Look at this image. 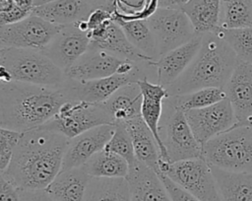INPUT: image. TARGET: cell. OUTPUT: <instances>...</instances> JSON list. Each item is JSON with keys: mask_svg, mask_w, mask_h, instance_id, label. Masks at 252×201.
<instances>
[{"mask_svg": "<svg viewBox=\"0 0 252 201\" xmlns=\"http://www.w3.org/2000/svg\"><path fill=\"white\" fill-rule=\"evenodd\" d=\"M70 139L38 127L23 133L8 168L0 172L21 191L45 190L62 168Z\"/></svg>", "mask_w": 252, "mask_h": 201, "instance_id": "cell-1", "label": "cell"}, {"mask_svg": "<svg viewBox=\"0 0 252 201\" xmlns=\"http://www.w3.org/2000/svg\"><path fill=\"white\" fill-rule=\"evenodd\" d=\"M68 100L62 87L0 81V127L22 133L36 129Z\"/></svg>", "mask_w": 252, "mask_h": 201, "instance_id": "cell-2", "label": "cell"}, {"mask_svg": "<svg viewBox=\"0 0 252 201\" xmlns=\"http://www.w3.org/2000/svg\"><path fill=\"white\" fill-rule=\"evenodd\" d=\"M237 61L234 51L223 38L220 28L206 33L193 61L176 81L166 87L168 96L204 88H224Z\"/></svg>", "mask_w": 252, "mask_h": 201, "instance_id": "cell-3", "label": "cell"}, {"mask_svg": "<svg viewBox=\"0 0 252 201\" xmlns=\"http://www.w3.org/2000/svg\"><path fill=\"white\" fill-rule=\"evenodd\" d=\"M65 80V72L42 50L0 47V81L61 87Z\"/></svg>", "mask_w": 252, "mask_h": 201, "instance_id": "cell-4", "label": "cell"}, {"mask_svg": "<svg viewBox=\"0 0 252 201\" xmlns=\"http://www.w3.org/2000/svg\"><path fill=\"white\" fill-rule=\"evenodd\" d=\"M209 165L236 172H252V127L235 124L203 145Z\"/></svg>", "mask_w": 252, "mask_h": 201, "instance_id": "cell-5", "label": "cell"}, {"mask_svg": "<svg viewBox=\"0 0 252 201\" xmlns=\"http://www.w3.org/2000/svg\"><path fill=\"white\" fill-rule=\"evenodd\" d=\"M158 136L164 149L165 163L202 157L203 146L195 138L185 112L170 104L165 99L158 123Z\"/></svg>", "mask_w": 252, "mask_h": 201, "instance_id": "cell-6", "label": "cell"}, {"mask_svg": "<svg viewBox=\"0 0 252 201\" xmlns=\"http://www.w3.org/2000/svg\"><path fill=\"white\" fill-rule=\"evenodd\" d=\"M104 124H114V121L103 102L68 100L62 104L52 119L40 127L71 139L89 129Z\"/></svg>", "mask_w": 252, "mask_h": 201, "instance_id": "cell-7", "label": "cell"}, {"mask_svg": "<svg viewBox=\"0 0 252 201\" xmlns=\"http://www.w3.org/2000/svg\"><path fill=\"white\" fill-rule=\"evenodd\" d=\"M159 169L201 201H222L212 168L204 158L175 163L159 161Z\"/></svg>", "mask_w": 252, "mask_h": 201, "instance_id": "cell-8", "label": "cell"}, {"mask_svg": "<svg viewBox=\"0 0 252 201\" xmlns=\"http://www.w3.org/2000/svg\"><path fill=\"white\" fill-rule=\"evenodd\" d=\"M147 22L156 38L158 58L197 34L187 15L179 9L158 7Z\"/></svg>", "mask_w": 252, "mask_h": 201, "instance_id": "cell-9", "label": "cell"}, {"mask_svg": "<svg viewBox=\"0 0 252 201\" xmlns=\"http://www.w3.org/2000/svg\"><path fill=\"white\" fill-rule=\"evenodd\" d=\"M61 27L32 14L15 24L0 26V47L42 50Z\"/></svg>", "mask_w": 252, "mask_h": 201, "instance_id": "cell-10", "label": "cell"}, {"mask_svg": "<svg viewBox=\"0 0 252 201\" xmlns=\"http://www.w3.org/2000/svg\"><path fill=\"white\" fill-rule=\"evenodd\" d=\"M91 38L86 21L62 26L42 49L55 65L66 72L90 47Z\"/></svg>", "mask_w": 252, "mask_h": 201, "instance_id": "cell-11", "label": "cell"}, {"mask_svg": "<svg viewBox=\"0 0 252 201\" xmlns=\"http://www.w3.org/2000/svg\"><path fill=\"white\" fill-rule=\"evenodd\" d=\"M185 116L202 146L215 136L229 130L237 122L227 98L209 106L190 109L185 112Z\"/></svg>", "mask_w": 252, "mask_h": 201, "instance_id": "cell-12", "label": "cell"}, {"mask_svg": "<svg viewBox=\"0 0 252 201\" xmlns=\"http://www.w3.org/2000/svg\"><path fill=\"white\" fill-rule=\"evenodd\" d=\"M114 129V124L99 125L71 138L63 158L61 170L84 166L91 157L104 149Z\"/></svg>", "mask_w": 252, "mask_h": 201, "instance_id": "cell-13", "label": "cell"}, {"mask_svg": "<svg viewBox=\"0 0 252 201\" xmlns=\"http://www.w3.org/2000/svg\"><path fill=\"white\" fill-rule=\"evenodd\" d=\"M89 35L91 38L90 46L103 49L121 59L135 62L152 60L129 41L113 17L89 31Z\"/></svg>", "mask_w": 252, "mask_h": 201, "instance_id": "cell-14", "label": "cell"}, {"mask_svg": "<svg viewBox=\"0 0 252 201\" xmlns=\"http://www.w3.org/2000/svg\"><path fill=\"white\" fill-rule=\"evenodd\" d=\"M124 59L103 49L90 46L89 49L65 72L68 78L89 81L116 74Z\"/></svg>", "mask_w": 252, "mask_h": 201, "instance_id": "cell-15", "label": "cell"}, {"mask_svg": "<svg viewBox=\"0 0 252 201\" xmlns=\"http://www.w3.org/2000/svg\"><path fill=\"white\" fill-rule=\"evenodd\" d=\"M203 34H196L188 42L164 53L156 60L158 84L168 87L187 69L198 53Z\"/></svg>", "mask_w": 252, "mask_h": 201, "instance_id": "cell-16", "label": "cell"}, {"mask_svg": "<svg viewBox=\"0 0 252 201\" xmlns=\"http://www.w3.org/2000/svg\"><path fill=\"white\" fill-rule=\"evenodd\" d=\"M224 90L237 120L236 124L244 122L252 115V65L237 61Z\"/></svg>", "mask_w": 252, "mask_h": 201, "instance_id": "cell-17", "label": "cell"}, {"mask_svg": "<svg viewBox=\"0 0 252 201\" xmlns=\"http://www.w3.org/2000/svg\"><path fill=\"white\" fill-rule=\"evenodd\" d=\"M125 178L132 201H171L158 173L138 160Z\"/></svg>", "mask_w": 252, "mask_h": 201, "instance_id": "cell-18", "label": "cell"}, {"mask_svg": "<svg viewBox=\"0 0 252 201\" xmlns=\"http://www.w3.org/2000/svg\"><path fill=\"white\" fill-rule=\"evenodd\" d=\"M142 93L141 115L147 125L152 130L160 153V160L164 162V149L158 136V123L162 114L163 100L168 97L167 89L158 83H153L147 79L138 81Z\"/></svg>", "mask_w": 252, "mask_h": 201, "instance_id": "cell-19", "label": "cell"}, {"mask_svg": "<svg viewBox=\"0 0 252 201\" xmlns=\"http://www.w3.org/2000/svg\"><path fill=\"white\" fill-rule=\"evenodd\" d=\"M92 11L87 0H52L35 6L32 14L54 25L67 26L86 21Z\"/></svg>", "mask_w": 252, "mask_h": 201, "instance_id": "cell-20", "label": "cell"}, {"mask_svg": "<svg viewBox=\"0 0 252 201\" xmlns=\"http://www.w3.org/2000/svg\"><path fill=\"white\" fill-rule=\"evenodd\" d=\"M92 176L83 167L61 170L44 190L54 201H85Z\"/></svg>", "mask_w": 252, "mask_h": 201, "instance_id": "cell-21", "label": "cell"}, {"mask_svg": "<svg viewBox=\"0 0 252 201\" xmlns=\"http://www.w3.org/2000/svg\"><path fill=\"white\" fill-rule=\"evenodd\" d=\"M123 123L131 135L136 159L155 169L158 173L160 172V153L158 145L152 130L147 125L142 115Z\"/></svg>", "mask_w": 252, "mask_h": 201, "instance_id": "cell-22", "label": "cell"}, {"mask_svg": "<svg viewBox=\"0 0 252 201\" xmlns=\"http://www.w3.org/2000/svg\"><path fill=\"white\" fill-rule=\"evenodd\" d=\"M114 123L125 122L141 115L142 93L138 82H132L119 88L103 101Z\"/></svg>", "mask_w": 252, "mask_h": 201, "instance_id": "cell-23", "label": "cell"}, {"mask_svg": "<svg viewBox=\"0 0 252 201\" xmlns=\"http://www.w3.org/2000/svg\"><path fill=\"white\" fill-rule=\"evenodd\" d=\"M211 168L222 201H252V172Z\"/></svg>", "mask_w": 252, "mask_h": 201, "instance_id": "cell-24", "label": "cell"}, {"mask_svg": "<svg viewBox=\"0 0 252 201\" xmlns=\"http://www.w3.org/2000/svg\"><path fill=\"white\" fill-rule=\"evenodd\" d=\"M113 19L138 50L152 60L158 59L156 38L147 19H124L115 13H113Z\"/></svg>", "mask_w": 252, "mask_h": 201, "instance_id": "cell-25", "label": "cell"}, {"mask_svg": "<svg viewBox=\"0 0 252 201\" xmlns=\"http://www.w3.org/2000/svg\"><path fill=\"white\" fill-rule=\"evenodd\" d=\"M181 10L198 34L215 32L220 28V0H189Z\"/></svg>", "mask_w": 252, "mask_h": 201, "instance_id": "cell-26", "label": "cell"}, {"mask_svg": "<svg viewBox=\"0 0 252 201\" xmlns=\"http://www.w3.org/2000/svg\"><path fill=\"white\" fill-rule=\"evenodd\" d=\"M85 201H132L125 177H92Z\"/></svg>", "mask_w": 252, "mask_h": 201, "instance_id": "cell-27", "label": "cell"}, {"mask_svg": "<svg viewBox=\"0 0 252 201\" xmlns=\"http://www.w3.org/2000/svg\"><path fill=\"white\" fill-rule=\"evenodd\" d=\"M82 167L92 177H126L129 171V164L122 157L104 149Z\"/></svg>", "mask_w": 252, "mask_h": 201, "instance_id": "cell-28", "label": "cell"}, {"mask_svg": "<svg viewBox=\"0 0 252 201\" xmlns=\"http://www.w3.org/2000/svg\"><path fill=\"white\" fill-rule=\"evenodd\" d=\"M226 98L224 88H204L186 94L168 96L165 100L176 108L186 112L217 103Z\"/></svg>", "mask_w": 252, "mask_h": 201, "instance_id": "cell-29", "label": "cell"}, {"mask_svg": "<svg viewBox=\"0 0 252 201\" xmlns=\"http://www.w3.org/2000/svg\"><path fill=\"white\" fill-rule=\"evenodd\" d=\"M252 27V0H220V28Z\"/></svg>", "mask_w": 252, "mask_h": 201, "instance_id": "cell-30", "label": "cell"}, {"mask_svg": "<svg viewBox=\"0 0 252 201\" xmlns=\"http://www.w3.org/2000/svg\"><path fill=\"white\" fill-rule=\"evenodd\" d=\"M221 34L237 60L252 65V27L238 29H221Z\"/></svg>", "mask_w": 252, "mask_h": 201, "instance_id": "cell-31", "label": "cell"}, {"mask_svg": "<svg viewBox=\"0 0 252 201\" xmlns=\"http://www.w3.org/2000/svg\"><path fill=\"white\" fill-rule=\"evenodd\" d=\"M114 126V132L106 143L104 150L119 155L131 167L137 162L131 135L123 122H116Z\"/></svg>", "mask_w": 252, "mask_h": 201, "instance_id": "cell-32", "label": "cell"}, {"mask_svg": "<svg viewBox=\"0 0 252 201\" xmlns=\"http://www.w3.org/2000/svg\"><path fill=\"white\" fill-rule=\"evenodd\" d=\"M22 135V132L0 127V172L8 168Z\"/></svg>", "mask_w": 252, "mask_h": 201, "instance_id": "cell-33", "label": "cell"}, {"mask_svg": "<svg viewBox=\"0 0 252 201\" xmlns=\"http://www.w3.org/2000/svg\"><path fill=\"white\" fill-rule=\"evenodd\" d=\"M158 175L163 182L171 201H201L188 190L173 181L163 172H158Z\"/></svg>", "mask_w": 252, "mask_h": 201, "instance_id": "cell-34", "label": "cell"}, {"mask_svg": "<svg viewBox=\"0 0 252 201\" xmlns=\"http://www.w3.org/2000/svg\"><path fill=\"white\" fill-rule=\"evenodd\" d=\"M0 201H22L21 190L0 174Z\"/></svg>", "mask_w": 252, "mask_h": 201, "instance_id": "cell-35", "label": "cell"}, {"mask_svg": "<svg viewBox=\"0 0 252 201\" xmlns=\"http://www.w3.org/2000/svg\"><path fill=\"white\" fill-rule=\"evenodd\" d=\"M112 17H113V13H111L107 10H104V9L93 10L92 13L90 14L89 18L86 20L88 30L91 31V30L100 26L101 24H103L105 21L111 19Z\"/></svg>", "mask_w": 252, "mask_h": 201, "instance_id": "cell-36", "label": "cell"}, {"mask_svg": "<svg viewBox=\"0 0 252 201\" xmlns=\"http://www.w3.org/2000/svg\"><path fill=\"white\" fill-rule=\"evenodd\" d=\"M30 13L20 9L18 6H16L14 9L7 11V12H0V26L4 25H11L15 24L17 22H20L24 20L25 18L29 17Z\"/></svg>", "mask_w": 252, "mask_h": 201, "instance_id": "cell-37", "label": "cell"}, {"mask_svg": "<svg viewBox=\"0 0 252 201\" xmlns=\"http://www.w3.org/2000/svg\"><path fill=\"white\" fill-rule=\"evenodd\" d=\"M22 201H54L44 190L21 191Z\"/></svg>", "mask_w": 252, "mask_h": 201, "instance_id": "cell-38", "label": "cell"}, {"mask_svg": "<svg viewBox=\"0 0 252 201\" xmlns=\"http://www.w3.org/2000/svg\"><path fill=\"white\" fill-rule=\"evenodd\" d=\"M90 6L94 9H104L111 13L116 11V0H87Z\"/></svg>", "mask_w": 252, "mask_h": 201, "instance_id": "cell-39", "label": "cell"}, {"mask_svg": "<svg viewBox=\"0 0 252 201\" xmlns=\"http://www.w3.org/2000/svg\"><path fill=\"white\" fill-rule=\"evenodd\" d=\"M188 1L189 0H158V7L181 10Z\"/></svg>", "mask_w": 252, "mask_h": 201, "instance_id": "cell-40", "label": "cell"}, {"mask_svg": "<svg viewBox=\"0 0 252 201\" xmlns=\"http://www.w3.org/2000/svg\"><path fill=\"white\" fill-rule=\"evenodd\" d=\"M14 1L20 9H22L30 14H32V11L35 7L34 0H14Z\"/></svg>", "mask_w": 252, "mask_h": 201, "instance_id": "cell-41", "label": "cell"}, {"mask_svg": "<svg viewBox=\"0 0 252 201\" xmlns=\"http://www.w3.org/2000/svg\"><path fill=\"white\" fill-rule=\"evenodd\" d=\"M14 0H0V12H7L16 7Z\"/></svg>", "mask_w": 252, "mask_h": 201, "instance_id": "cell-42", "label": "cell"}, {"mask_svg": "<svg viewBox=\"0 0 252 201\" xmlns=\"http://www.w3.org/2000/svg\"><path fill=\"white\" fill-rule=\"evenodd\" d=\"M50 1H52V0H34V4H35V6H39V5H42V4L50 2Z\"/></svg>", "mask_w": 252, "mask_h": 201, "instance_id": "cell-43", "label": "cell"}, {"mask_svg": "<svg viewBox=\"0 0 252 201\" xmlns=\"http://www.w3.org/2000/svg\"><path fill=\"white\" fill-rule=\"evenodd\" d=\"M240 124H245V125H248V126H251V127H252V115H251L248 119H246L244 122H242V123H240Z\"/></svg>", "mask_w": 252, "mask_h": 201, "instance_id": "cell-44", "label": "cell"}]
</instances>
